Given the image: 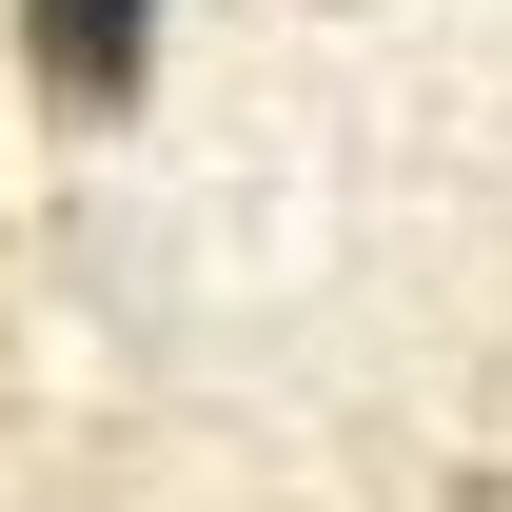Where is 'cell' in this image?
<instances>
[{
    "label": "cell",
    "instance_id": "obj_1",
    "mask_svg": "<svg viewBox=\"0 0 512 512\" xmlns=\"http://www.w3.org/2000/svg\"><path fill=\"white\" fill-rule=\"evenodd\" d=\"M20 60L60 119H119L138 79H158V0H20Z\"/></svg>",
    "mask_w": 512,
    "mask_h": 512
}]
</instances>
